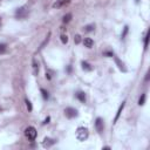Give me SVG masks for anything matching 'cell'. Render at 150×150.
I'll use <instances>...</instances> for the list:
<instances>
[{
  "label": "cell",
  "mask_w": 150,
  "mask_h": 150,
  "mask_svg": "<svg viewBox=\"0 0 150 150\" xmlns=\"http://www.w3.org/2000/svg\"><path fill=\"white\" fill-rule=\"evenodd\" d=\"M65 115L68 117V119H74L79 115V111L75 109V108H72V107H68L65 109Z\"/></svg>",
  "instance_id": "obj_3"
},
{
  "label": "cell",
  "mask_w": 150,
  "mask_h": 150,
  "mask_svg": "<svg viewBox=\"0 0 150 150\" xmlns=\"http://www.w3.org/2000/svg\"><path fill=\"white\" fill-rule=\"evenodd\" d=\"M81 66H82V69H83V70H87V72H91V70H93V67H91L87 61H82V62H81Z\"/></svg>",
  "instance_id": "obj_10"
},
{
  "label": "cell",
  "mask_w": 150,
  "mask_h": 150,
  "mask_svg": "<svg viewBox=\"0 0 150 150\" xmlns=\"http://www.w3.org/2000/svg\"><path fill=\"white\" fill-rule=\"evenodd\" d=\"M36 135H38V133H36V129L34 127H27L25 129V136L29 141H34L36 138Z\"/></svg>",
  "instance_id": "obj_2"
},
{
  "label": "cell",
  "mask_w": 150,
  "mask_h": 150,
  "mask_svg": "<svg viewBox=\"0 0 150 150\" xmlns=\"http://www.w3.org/2000/svg\"><path fill=\"white\" fill-rule=\"evenodd\" d=\"M124 106H125V102H122V104L120 106V108H119V110H117V114H116V116H115V122L119 120V117H120V115H121V112H122Z\"/></svg>",
  "instance_id": "obj_12"
},
{
  "label": "cell",
  "mask_w": 150,
  "mask_h": 150,
  "mask_svg": "<svg viewBox=\"0 0 150 150\" xmlns=\"http://www.w3.org/2000/svg\"><path fill=\"white\" fill-rule=\"evenodd\" d=\"M74 41H75V44H80L81 42V36L80 35H75Z\"/></svg>",
  "instance_id": "obj_22"
},
{
  "label": "cell",
  "mask_w": 150,
  "mask_h": 150,
  "mask_svg": "<svg viewBox=\"0 0 150 150\" xmlns=\"http://www.w3.org/2000/svg\"><path fill=\"white\" fill-rule=\"evenodd\" d=\"M38 73H39V65L36 63L35 60H33V74L36 75Z\"/></svg>",
  "instance_id": "obj_13"
},
{
  "label": "cell",
  "mask_w": 150,
  "mask_h": 150,
  "mask_svg": "<svg viewBox=\"0 0 150 150\" xmlns=\"http://www.w3.org/2000/svg\"><path fill=\"white\" fill-rule=\"evenodd\" d=\"M49 121H50V117H47V119H46V120L44 121V124H47V123H48Z\"/></svg>",
  "instance_id": "obj_25"
},
{
  "label": "cell",
  "mask_w": 150,
  "mask_h": 150,
  "mask_svg": "<svg viewBox=\"0 0 150 150\" xmlns=\"http://www.w3.org/2000/svg\"><path fill=\"white\" fill-rule=\"evenodd\" d=\"M70 19H72V14H70V13H68V14H66V15L63 16L62 21H63L65 24H67V22H69V21H70Z\"/></svg>",
  "instance_id": "obj_14"
},
{
  "label": "cell",
  "mask_w": 150,
  "mask_h": 150,
  "mask_svg": "<svg viewBox=\"0 0 150 150\" xmlns=\"http://www.w3.org/2000/svg\"><path fill=\"white\" fill-rule=\"evenodd\" d=\"M0 27H1V18H0Z\"/></svg>",
  "instance_id": "obj_27"
},
{
  "label": "cell",
  "mask_w": 150,
  "mask_h": 150,
  "mask_svg": "<svg viewBox=\"0 0 150 150\" xmlns=\"http://www.w3.org/2000/svg\"><path fill=\"white\" fill-rule=\"evenodd\" d=\"M6 52V45L4 44H0V54H3Z\"/></svg>",
  "instance_id": "obj_20"
},
{
  "label": "cell",
  "mask_w": 150,
  "mask_h": 150,
  "mask_svg": "<svg viewBox=\"0 0 150 150\" xmlns=\"http://www.w3.org/2000/svg\"><path fill=\"white\" fill-rule=\"evenodd\" d=\"M83 45H85V47H87V48H91V47L94 46V41H93V39H90V38H85Z\"/></svg>",
  "instance_id": "obj_9"
},
{
  "label": "cell",
  "mask_w": 150,
  "mask_h": 150,
  "mask_svg": "<svg viewBox=\"0 0 150 150\" xmlns=\"http://www.w3.org/2000/svg\"><path fill=\"white\" fill-rule=\"evenodd\" d=\"M61 42H62V44H67V42H68V36H67V35H65V34L61 35Z\"/></svg>",
  "instance_id": "obj_19"
},
{
  "label": "cell",
  "mask_w": 150,
  "mask_h": 150,
  "mask_svg": "<svg viewBox=\"0 0 150 150\" xmlns=\"http://www.w3.org/2000/svg\"><path fill=\"white\" fill-rule=\"evenodd\" d=\"M148 42H149V34L147 33V35L144 36V48L147 49V47H148Z\"/></svg>",
  "instance_id": "obj_18"
},
{
  "label": "cell",
  "mask_w": 150,
  "mask_h": 150,
  "mask_svg": "<svg viewBox=\"0 0 150 150\" xmlns=\"http://www.w3.org/2000/svg\"><path fill=\"white\" fill-rule=\"evenodd\" d=\"M144 102H145V94H142L141 97H140V100H138V104H140V106H143Z\"/></svg>",
  "instance_id": "obj_15"
},
{
  "label": "cell",
  "mask_w": 150,
  "mask_h": 150,
  "mask_svg": "<svg viewBox=\"0 0 150 150\" xmlns=\"http://www.w3.org/2000/svg\"><path fill=\"white\" fill-rule=\"evenodd\" d=\"M88 135H89V131L87 128L85 127H79L78 130H76V138L79 141H85L88 138Z\"/></svg>",
  "instance_id": "obj_1"
},
{
  "label": "cell",
  "mask_w": 150,
  "mask_h": 150,
  "mask_svg": "<svg viewBox=\"0 0 150 150\" xmlns=\"http://www.w3.org/2000/svg\"><path fill=\"white\" fill-rule=\"evenodd\" d=\"M103 55L109 56V58H110V56H114V53H112V52H104V53H103Z\"/></svg>",
  "instance_id": "obj_24"
},
{
  "label": "cell",
  "mask_w": 150,
  "mask_h": 150,
  "mask_svg": "<svg viewBox=\"0 0 150 150\" xmlns=\"http://www.w3.org/2000/svg\"><path fill=\"white\" fill-rule=\"evenodd\" d=\"M70 0H56V1L53 4V8H60L67 4H69Z\"/></svg>",
  "instance_id": "obj_6"
},
{
  "label": "cell",
  "mask_w": 150,
  "mask_h": 150,
  "mask_svg": "<svg viewBox=\"0 0 150 150\" xmlns=\"http://www.w3.org/2000/svg\"><path fill=\"white\" fill-rule=\"evenodd\" d=\"M128 31H129V27H128V26H125V27H124V31H123V33H122V39H124V36L127 35Z\"/></svg>",
  "instance_id": "obj_23"
},
{
  "label": "cell",
  "mask_w": 150,
  "mask_h": 150,
  "mask_svg": "<svg viewBox=\"0 0 150 150\" xmlns=\"http://www.w3.org/2000/svg\"><path fill=\"white\" fill-rule=\"evenodd\" d=\"M53 144H55V140L49 138V137H45V138H44L42 145H44L45 148H49V147H52Z\"/></svg>",
  "instance_id": "obj_7"
},
{
  "label": "cell",
  "mask_w": 150,
  "mask_h": 150,
  "mask_svg": "<svg viewBox=\"0 0 150 150\" xmlns=\"http://www.w3.org/2000/svg\"><path fill=\"white\" fill-rule=\"evenodd\" d=\"M28 15V10L26 7H20V8H18L16 12H15V16L18 19H24Z\"/></svg>",
  "instance_id": "obj_4"
},
{
  "label": "cell",
  "mask_w": 150,
  "mask_h": 150,
  "mask_svg": "<svg viewBox=\"0 0 150 150\" xmlns=\"http://www.w3.org/2000/svg\"><path fill=\"white\" fill-rule=\"evenodd\" d=\"M114 59H115V62H116V65H117V67H119V69L120 70H122V72H127V68L124 67V63L119 59V58H116V56H114Z\"/></svg>",
  "instance_id": "obj_8"
},
{
  "label": "cell",
  "mask_w": 150,
  "mask_h": 150,
  "mask_svg": "<svg viewBox=\"0 0 150 150\" xmlns=\"http://www.w3.org/2000/svg\"><path fill=\"white\" fill-rule=\"evenodd\" d=\"M76 97H78L81 102H85V101H86V94H85L83 91H79V93H76Z\"/></svg>",
  "instance_id": "obj_11"
},
{
  "label": "cell",
  "mask_w": 150,
  "mask_h": 150,
  "mask_svg": "<svg viewBox=\"0 0 150 150\" xmlns=\"http://www.w3.org/2000/svg\"><path fill=\"white\" fill-rule=\"evenodd\" d=\"M94 27H95L94 25H87L83 29H85V32H91V31H94Z\"/></svg>",
  "instance_id": "obj_17"
},
{
  "label": "cell",
  "mask_w": 150,
  "mask_h": 150,
  "mask_svg": "<svg viewBox=\"0 0 150 150\" xmlns=\"http://www.w3.org/2000/svg\"><path fill=\"white\" fill-rule=\"evenodd\" d=\"M40 91H41V94H42V97H44V100H48L49 95H48V93H47V90H45V89H41Z\"/></svg>",
  "instance_id": "obj_16"
},
{
  "label": "cell",
  "mask_w": 150,
  "mask_h": 150,
  "mask_svg": "<svg viewBox=\"0 0 150 150\" xmlns=\"http://www.w3.org/2000/svg\"><path fill=\"white\" fill-rule=\"evenodd\" d=\"M25 102H26V107H27V109H28L29 111H32V109H33V107H32V103H31V101H28V100H26Z\"/></svg>",
  "instance_id": "obj_21"
},
{
  "label": "cell",
  "mask_w": 150,
  "mask_h": 150,
  "mask_svg": "<svg viewBox=\"0 0 150 150\" xmlns=\"http://www.w3.org/2000/svg\"><path fill=\"white\" fill-rule=\"evenodd\" d=\"M95 128H96V130H97L99 134H102L104 125H103V120H102L101 117H97V119H96V121H95Z\"/></svg>",
  "instance_id": "obj_5"
},
{
  "label": "cell",
  "mask_w": 150,
  "mask_h": 150,
  "mask_svg": "<svg viewBox=\"0 0 150 150\" xmlns=\"http://www.w3.org/2000/svg\"><path fill=\"white\" fill-rule=\"evenodd\" d=\"M46 78H47V79H48V80H50V75H49V74H48V73H46Z\"/></svg>",
  "instance_id": "obj_26"
}]
</instances>
